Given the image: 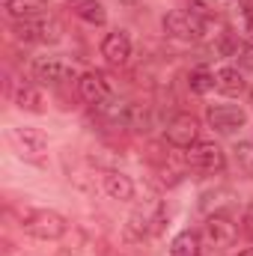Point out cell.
I'll return each mask as SVG.
<instances>
[{
  "label": "cell",
  "instance_id": "1",
  "mask_svg": "<svg viewBox=\"0 0 253 256\" xmlns=\"http://www.w3.org/2000/svg\"><path fill=\"white\" fill-rule=\"evenodd\" d=\"M12 36L27 45H57L63 39V24L54 15H39V18H18L12 24Z\"/></svg>",
  "mask_w": 253,
  "mask_h": 256
},
{
  "label": "cell",
  "instance_id": "2",
  "mask_svg": "<svg viewBox=\"0 0 253 256\" xmlns=\"http://www.w3.org/2000/svg\"><path fill=\"white\" fill-rule=\"evenodd\" d=\"M21 230L33 238H39V242H57L60 236H66L68 224L54 208H27L21 214Z\"/></svg>",
  "mask_w": 253,
  "mask_h": 256
},
{
  "label": "cell",
  "instance_id": "3",
  "mask_svg": "<svg viewBox=\"0 0 253 256\" xmlns=\"http://www.w3.org/2000/svg\"><path fill=\"white\" fill-rule=\"evenodd\" d=\"M164 33L170 39H179V42H200L202 33H206V24L200 18H194L188 9H173L164 15Z\"/></svg>",
  "mask_w": 253,
  "mask_h": 256
},
{
  "label": "cell",
  "instance_id": "4",
  "mask_svg": "<svg viewBox=\"0 0 253 256\" xmlns=\"http://www.w3.org/2000/svg\"><path fill=\"white\" fill-rule=\"evenodd\" d=\"M9 140L15 146V152L27 161H42L45 152H48V137L33 126H24V128H12L9 131Z\"/></svg>",
  "mask_w": 253,
  "mask_h": 256
},
{
  "label": "cell",
  "instance_id": "5",
  "mask_svg": "<svg viewBox=\"0 0 253 256\" xmlns=\"http://www.w3.org/2000/svg\"><path fill=\"white\" fill-rule=\"evenodd\" d=\"M185 158H188V167L190 170H196V173H220V170L226 167V155H224V149H220L218 143H206V140L194 143Z\"/></svg>",
  "mask_w": 253,
  "mask_h": 256
},
{
  "label": "cell",
  "instance_id": "6",
  "mask_svg": "<svg viewBox=\"0 0 253 256\" xmlns=\"http://www.w3.org/2000/svg\"><path fill=\"white\" fill-rule=\"evenodd\" d=\"M33 74L36 80H45V84H68V80H80L78 78V68L63 60V57H36L33 60Z\"/></svg>",
  "mask_w": 253,
  "mask_h": 256
},
{
  "label": "cell",
  "instance_id": "7",
  "mask_svg": "<svg viewBox=\"0 0 253 256\" xmlns=\"http://www.w3.org/2000/svg\"><path fill=\"white\" fill-rule=\"evenodd\" d=\"M164 137H167L173 146H179V149H190L194 143H200V122H196V116H190V114H176V116L170 120V126L164 128Z\"/></svg>",
  "mask_w": 253,
  "mask_h": 256
},
{
  "label": "cell",
  "instance_id": "8",
  "mask_svg": "<svg viewBox=\"0 0 253 256\" xmlns=\"http://www.w3.org/2000/svg\"><path fill=\"white\" fill-rule=\"evenodd\" d=\"M206 120L218 134H232V131H238L248 122V114L242 108H236V104H212L206 110Z\"/></svg>",
  "mask_w": 253,
  "mask_h": 256
},
{
  "label": "cell",
  "instance_id": "9",
  "mask_svg": "<svg viewBox=\"0 0 253 256\" xmlns=\"http://www.w3.org/2000/svg\"><path fill=\"white\" fill-rule=\"evenodd\" d=\"M78 92H80V98H84L86 104H92V108H98L102 102H108V98L114 96V92H110V80H108V74H102V72H86V74H80Z\"/></svg>",
  "mask_w": 253,
  "mask_h": 256
},
{
  "label": "cell",
  "instance_id": "10",
  "mask_svg": "<svg viewBox=\"0 0 253 256\" xmlns=\"http://www.w3.org/2000/svg\"><path fill=\"white\" fill-rule=\"evenodd\" d=\"M206 236L214 248H232L238 238V226L226 218V214H212L206 220Z\"/></svg>",
  "mask_w": 253,
  "mask_h": 256
},
{
  "label": "cell",
  "instance_id": "11",
  "mask_svg": "<svg viewBox=\"0 0 253 256\" xmlns=\"http://www.w3.org/2000/svg\"><path fill=\"white\" fill-rule=\"evenodd\" d=\"M102 57L114 66L128 63V57H131V39H128V33H122V30L108 33L102 39Z\"/></svg>",
  "mask_w": 253,
  "mask_h": 256
},
{
  "label": "cell",
  "instance_id": "12",
  "mask_svg": "<svg viewBox=\"0 0 253 256\" xmlns=\"http://www.w3.org/2000/svg\"><path fill=\"white\" fill-rule=\"evenodd\" d=\"M102 188L104 194L110 196V200H120V202H128V200H134V182H131V176L126 173H120V170H110V173H104V179H102Z\"/></svg>",
  "mask_w": 253,
  "mask_h": 256
},
{
  "label": "cell",
  "instance_id": "13",
  "mask_svg": "<svg viewBox=\"0 0 253 256\" xmlns=\"http://www.w3.org/2000/svg\"><path fill=\"white\" fill-rule=\"evenodd\" d=\"M15 104L27 114H42L45 110V96L36 84H18L15 86Z\"/></svg>",
  "mask_w": 253,
  "mask_h": 256
},
{
  "label": "cell",
  "instance_id": "14",
  "mask_svg": "<svg viewBox=\"0 0 253 256\" xmlns=\"http://www.w3.org/2000/svg\"><path fill=\"white\" fill-rule=\"evenodd\" d=\"M214 90H220L224 96H242L244 92V78L238 68L232 66H224L214 72Z\"/></svg>",
  "mask_w": 253,
  "mask_h": 256
},
{
  "label": "cell",
  "instance_id": "15",
  "mask_svg": "<svg viewBox=\"0 0 253 256\" xmlns=\"http://www.w3.org/2000/svg\"><path fill=\"white\" fill-rule=\"evenodd\" d=\"M3 9L18 21V18H39L48 15V0H3Z\"/></svg>",
  "mask_w": 253,
  "mask_h": 256
},
{
  "label": "cell",
  "instance_id": "16",
  "mask_svg": "<svg viewBox=\"0 0 253 256\" xmlns=\"http://www.w3.org/2000/svg\"><path fill=\"white\" fill-rule=\"evenodd\" d=\"M74 15H78L80 21L92 24V27H102V24L108 21V9H104L98 0H78V3H74Z\"/></svg>",
  "mask_w": 253,
  "mask_h": 256
},
{
  "label": "cell",
  "instance_id": "17",
  "mask_svg": "<svg viewBox=\"0 0 253 256\" xmlns=\"http://www.w3.org/2000/svg\"><path fill=\"white\" fill-rule=\"evenodd\" d=\"M200 254H202V244H200V236L194 230L179 232L170 242V256H200Z\"/></svg>",
  "mask_w": 253,
  "mask_h": 256
},
{
  "label": "cell",
  "instance_id": "18",
  "mask_svg": "<svg viewBox=\"0 0 253 256\" xmlns=\"http://www.w3.org/2000/svg\"><path fill=\"white\" fill-rule=\"evenodd\" d=\"M188 12L194 15V18H200L202 24L220 18V6H218L214 0H188Z\"/></svg>",
  "mask_w": 253,
  "mask_h": 256
},
{
  "label": "cell",
  "instance_id": "19",
  "mask_svg": "<svg viewBox=\"0 0 253 256\" xmlns=\"http://www.w3.org/2000/svg\"><path fill=\"white\" fill-rule=\"evenodd\" d=\"M188 86H190V92L206 96L208 90H214V72H208V68H194L188 74Z\"/></svg>",
  "mask_w": 253,
  "mask_h": 256
},
{
  "label": "cell",
  "instance_id": "20",
  "mask_svg": "<svg viewBox=\"0 0 253 256\" xmlns=\"http://www.w3.org/2000/svg\"><path fill=\"white\" fill-rule=\"evenodd\" d=\"M236 161H238L242 173L253 179V143H238L236 146Z\"/></svg>",
  "mask_w": 253,
  "mask_h": 256
},
{
  "label": "cell",
  "instance_id": "21",
  "mask_svg": "<svg viewBox=\"0 0 253 256\" xmlns=\"http://www.w3.org/2000/svg\"><path fill=\"white\" fill-rule=\"evenodd\" d=\"M242 24H244V30L253 36V6H250V3H244V6H242Z\"/></svg>",
  "mask_w": 253,
  "mask_h": 256
},
{
  "label": "cell",
  "instance_id": "22",
  "mask_svg": "<svg viewBox=\"0 0 253 256\" xmlns=\"http://www.w3.org/2000/svg\"><path fill=\"white\" fill-rule=\"evenodd\" d=\"M242 226H244V232H248V238H253V202L244 208V214H242Z\"/></svg>",
  "mask_w": 253,
  "mask_h": 256
},
{
  "label": "cell",
  "instance_id": "23",
  "mask_svg": "<svg viewBox=\"0 0 253 256\" xmlns=\"http://www.w3.org/2000/svg\"><path fill=\"white\" fill-rule=\"evenodd\" d=\"M242 66H244V68H253V42H248V45L242 48Z\"/></svg>",
  "mask_w": 253,
  "mask_h": 256
},
{
  "label": "cell",
  "instance_id": "24",
  "mask_svg": "<svg viewBox=\"0 0 253 256\" xmlns=\"http://www.w3.org/2000/svg\"><path fill=\"white\" fill-rule=\"evenodd\" d=\"M238 256H253V248H248V250H242Z\"/></svg>",
  "mask_w": 253,
  "mask_h": 256
},
{
  "label": "cell",
  "instance_id": "25",
  "mask_svg": "<svg viewBox=\"0 0 253 256\" xmlns=\"http://www.w3.org/2000/svg\"><path fill=\"white\" fill-rule=\"evenodd\" d=\"M122 3H137V0H122Z\"/></svg>",
  "mask_w": 253,
  "mask_h": 256
}]
</instances>
